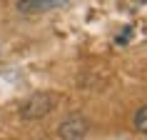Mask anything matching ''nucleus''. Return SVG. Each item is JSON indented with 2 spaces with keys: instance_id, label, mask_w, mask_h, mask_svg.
<instances>
[{
  "instance_id": "1",
  "label": "nucleus",
  "mask_w": 147,
  "mask_h": 140,
  "mask_svg": "<svg viewBox=\"0 0 147 140\" xmlns=\"http://www.w3.org/2000/svg\"><path fill=\"white\" fill-rule=\"evenodd\" d=\"M60 103V95L57 93H50V90H42V93H35L30 95L25 105L20 108V115L25 120H38V118H45L47 113H53Z\"/></svg>"
},
{
  "instance_id": "3",
  "label": "nucleus",
  "mask_w": 147,
  "mask_h": 140,
  "mask_svg": "<svg viewBox=\"0 0 147 140\" xmlns=\"http://www.w3.org/2000/svg\"><path fill=\"white\" fill-rule=\"evenodd\" d=\"M70 0H18V10L25 15H38V13H50V10L65 8Z\"/></svg>"
},
{
  "instance_id": "4",
  "label": "nucleus",
  "mask_w": 147,
  "mask_h": 140,
  "mask_svg": "<svg viewBox=\"0 0 147 140\" xmlns=\"http://www.w3.org/2000/svg\"><path fill=\"white\" fill-rule=\"evenodd\" d=\"M135 128H137L140 133H147V105H142V108L135 113Z\"/></svg>"
},
{
  "instance_id": "2",
  "label": "nucleus",
  "mask_w": 147,
  "mask_h": 140,
  "mask_svg": "<svg viewBox=\"0 0 147 140\" xmlns=\"http://www.w3.org/2000/svg\"><path fill=\"white\" fill-rule=\"evenodd\" d=\"M87 130H90L87 118H82V115H70V118H65V120L60 123L57 135H60L62 140H82V138L87 135Z\"/></svg>"
}]
</instances>
